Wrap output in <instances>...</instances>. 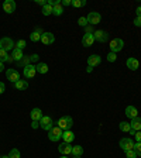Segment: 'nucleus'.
Masks as SVG:
<instances>
[{
    "label": "nucleus",
    "mask_w": 141,
    "mask_h": 158,
    "mask_svg": "<svg viewBox=\"0 0 141 158\" xmlns=\"http://www.w3.org/2000/svg\"><path fill=\"white\" fill-rule=\"evenodd\" d=\"M56 124H58L59 128H62L64 131H65V130H69V128L73 126V120H72L71 116H64V117L59 118Z\"/></svg>",
    "instance_id": "obj_1"
},
{
    "label": "nucleus",
    "mask_w": 141,
    "mask_h": 158,
    "mask_svg": "<svg viewBox=\"0 0 141 158\" xmlns=\"http://www.w3.org/2000/svg\"><path fill=\"white\" fill-rule=\"evenodd\" d=\"M62 133H64L62 128H59L58 126H54L48 131V138L51 141H59V138H62Z\"/></svg>",
    "instance_id": "obj_2"
},
{
    "label": "nucleus",
    "mask_w": 141,
    "mask_h": 158,
    "mask_svg": "<svg viewBox=\"0 0 141 158\" xmlns=\"http://www.w3.org/2000/svg\"><path fill=\"white\" fill-rule=\"evenodd\" d=\"M110 52H114V54H117L118 51H122L123 49V47H124V41H123L122 38H114V40H112L110 41Z\"/></svg>",
    "instance_id": "obj_3"
},
{
    "label": "nucleus",
    "mask_w": 141,
    "mask_h": 158,
    "mask_svg": "<svg viewBox=\"0 0 141 158\" xmlns=\"http://www.w3.org/2000/svg\"><path fill=\"white\" fill-rule=\"evenodd\" d=\"M0 48L4 49V51H10V49L16 48V44L13 43V40L9 38V37H3L0 38Z\"/></svg>",
    "instance_id": "obj_4"
},
{
    "label": "nucleus",
    "mask_w": 141,
    "mask_h": 158,
    "mask_svg": "<svg viewBox=\"0 0 141 158\" xmlns=\"http://www.w3.org/2000/svg\"><path fill=\"white\" fill-rule=\"evenodd\" d=\"M86 19H88V23L90 24V26H96V24L100 23V20H102V14L97 13V11H90V13L86 16Z\"/></svg>",
    "instance_id": "obj_5"
},
{
    "label": "nucleus",
    "mask_w": 141,
    "mask_h": 158,
    "mask_svg": "<svg viewBox=\"0 0 141 158\" xmlns=\"http://www.w3.org/2000/svg\"><path fill=\"white\" fill-rule=\"evenodd\" d=\"M39 126H41V128H43V130H45V131H49V130L54 127L52 118L49 117V116H43V118L39 120Z\"/></svg>",
    "instance_id": "obj_6"
},
{
    "label": "nucleus",
    "mask_w": 141,
    "mask_h": 158,
    "mask_svg": "<svg viewBox=\"0 0 141 158\" xmlns=\"http://www.w3.org/2000/svg\"><path fill=\"white\" fill-rule=\"evenodd\" d=\"M118 145H120V148H122L123 151H128V150H133V148H134V141H133L131 138L124 137L120 140Z\"/></svg>",
    "instance_id": "obj_7"
},
{
    "label": "nucleus",
    "mask_w": 141,
    "mask_h": 158,
    "mask_svg": "<svg viewBox=\"0 0 141 158\" xmlns=\"http://www.w3.org/2000/svg\"><path fill=\"white\" fill-rule=\"evenodd\" d=\"M93 37H95V41H99V43H106L109 40V34L105 30H96L93 33Z\"/></svg>",
    "instance_id": "obj_8"
},
{
    "label": "nucleus",
    "mask_w": 141,
    "mask_h": 158,
    "mask_svg": "<svg viewBox=\"0 0 141 158\" xmlns=\"http://www.w3.org/2000/svg\"><path fill=\"white\" fill-rule=\"evenodd\" d=\"M6 78L9 79L10 82L16 83V82H19V81H20V73L17 72L16 69L10 68V69H7V71H6Z\"/></svg>",
    "instance_id": "obj_9"
},
{
    "label": "nucleus",
    "mask_w": 141,
    "mask_h": 158,
    "mask_svg": "<svg viewBox=\"0 0 141 158\" xmlns=\"http://www.w3.org/2000/svg\"><path fill=\"white\" fill-rule=\"evenodd\" d=\"M55 41V37H54L52 33H49V31H45V33L41 34V43L44 45H51V44Z\"/></svg>",
    "instance_id": "obj_10"
},
{
    "label": "nucleus",
    "mask_w": 141,
    "mask_h": 158,
    "mask_svg": "<svg viewBox=\"0 0 141 158\" xmlns=\"http://www.w3.org/2000/svg\"><path fill=\"white\" fill-rule=\"evenodd\" d=\"M16 7H17V4H16V2H13V0H6L3 3V10L7 14L14 13V11H16Z\"/></svg>",
    "instance_id": "obj_11"
},
{
    "label": "nucleus",
    "mask_w": 141,
    "mask_h": 158,
    "mask_svg": "<svg viewBox=\"0 0 141 158\" xmlns=\"http://www.w3.org/2000/svg\"><path fill=\"white\" fill-rule=\"evenodd\" d=\"M58 151L59 154H62V155H68L72 152V145H71V143H61L58 147Z\"/></svg>",
    "instance_id": "obj_12"
},
{
    "label": "nucleus",
    "mask_w": 141,
    "mask_h": 158,
    "mask_svg": "<svg viewBox=\"0 0 141 158\" xmlns=\"http://www.w3.org/2000/svg\"><path fill=\"white\" fill-rule=\"evenodd\" d=\"M23 73H24V76L26 78H34L35 76V73H37V71H35V65H27V66H24V69H23Z\"/></svg>",
    "instance_id": "obj_13"
},
{
    "label": "nucleus",
    "mask_w": 141,
    "mask_h": 158,
    "mask_svg": "<svg viewBox=\"0 0 141 158\" xmlns=\"http://www.w3.org/2000/svg\"><path fill=\"white\" fill-rule=\"evenodd\" d=\"M100 62H102V58H100L97 54H92V55L88 58V65L90 66V68H93V66H97Z\"/></svg>",
    "instance_id": "obj_14"
},
{
    "label": "nucleus",
    "mask_w": 141,
    "mask_h": 158,
    "mask_svg": "<svg viewBox=\"0 0 141 158\" xmlns=\"http://www.w3.org/2000/svg\"><path fill=\"white\" fill-rule=\"evenodd\" d=\"M30 116H31V118H33V122H39L41 118H43V112H41V109L38 107H34L33 110H31V113H30Z\"/></svg>",
    "instance_id": "obj_15"
},
{
    "label": "nucleus",
    "mask_w": 141,
    "mask_h": 158,
    "mask_svg": "<svg viewBox=\"0 0 141 158\" xmlns=\"http://www.w3.org/2000/svg\"><path fill=\"white\" fill-rule=\"evenodd\" d=\"M93 43H95L93 34H85V35L82 37V45L83 47H90V45H93Z\"/></svg>",
    "instance_id": "obj_16"
},
{
    "label": "nucleus",
    "mask_w": 141,
    "mask_h": 158,
    "mask_svg": "<svg viewBox=\"0 0 141 158\" xmlns=\"http://www.w3.org/2000/svg\"><path fill=\"white\" fill-rule=\"evenodd\" d=\"M126 116L133 120V118L138 117V110L134 107V106H127V107H126Z\"/></svg>",
    "instance_id": "obj_17"
},
{
    "label": "nucleus",
    "mask_w": 141,
    "mask_h": 158,
    "mask_svg": "<svg viewBox=\"0 0 141 158\" xmlns=\"http://www.w3.org/2000/svg\"><path fill=\"white\" fill-rule=\"evenodd\" d=\"M138 66H140V62H138L137 58L131 56V58L127 59V68H128V69H131V71H135V69H138Z\"/></svg>",
    "instance_id": "obj_18"
},
{
    "label": "nucleus",
    "mask_w": 141,
    "mask_h": 158,
    "mask_svg": "<svg viewBox=\"0 0 141 158\" xmlns=\"http://www.w3.org/2000/svg\"><path fill=\"white\" fill-rule=\"evenodd\" d=\"M62 13H64V7H62V4H61V2H59V0H56L55 4H54L52 14H54V16H62Z\"/></svg>",
    "instance_id": "obj_19"
},
{
    "label": "nucleus",
    "mask_w": 141,
    "mask_h": 158,
    "mask_svg": "<svg viewBox=\"0 0 141 158\" xmlns=\"http://www.w3.org/2000/svg\"><path fill=\"white\" fill-rule=\"evenodd\" d=\"M14 59L11 58V56L7 54V51H4V49L0 48V62H13Z\"/></svg>",
    "instance_id": "obj_20"
},
{
    "label": "nucleus",
    "mask_w": 141,
    "mask_h": 158,
    "mask_svg": "<svg viewBox=\"0 0 141 158\" xmlns=\"http://www.w3.org/2000/svg\"><path fill=\"white\" fill-rule=\"evenodd\" d=\"M62 138L65 143H72L73 140H75V134H73L71 130H65V131L62 133Z\"/></svg>",
    "instance_id": "obj_21"
},
{
    "label": "nucleus",
    "mask_w": 141,
    "mask_h": 158,
    "mask_svg": "<svg viewBox=\"0 0 141 158\" xmlns=\"http://www.w3.org/2000/svg\"><path fill=\"white\" fill-rule=\"evenodd\" d=\"M14 88H16L17 90H26V89L28 88V82H27L26 79H20L19 82L14 83Z\"/></svg>",
    "instance_id": "obj_22"
},
{
    "label": "nucleus",
    "mask_w": 141,
    "mask_h": 158,
    "mask_svg": "<svg viewBox=\"0 0 141 158\" xmlns=\"http://www.w3.org/2000/svg\"><path fill=\"white\" fill-rule=\"evenodd\" d=\"M130 124H131L133 130H135V131H141V117L133 118L131 122H130Z\"/></svg>",
    "instance_id": "obj_23"
},
{
    "label": "nucleus",
    "mask_w": 141,
    "mask_h": 158,
    "mask_svg": "<svg viewBox=\"0 0 141 158\" xmlns=\"http://www.w3.org/2000/svg\"><path fill=\"white\" fill-rule=\"evenodd\" d=\"M23 51L21 49H19V48H14L13 49V54H11V58L16 61V62H19V61H21L23 59Z\"/></svg>",
    "instance_id": "obj_24"
},
{
    "label": "nucleus",
    "mask_w": 141,
    "mask_h": 158,
    "mask_svg": "<svg viewBox=\"0 0 141 158\" xmlns=\"http://www.w3.org/2000/svg\"><path fill=\"white\" fill-rule=\"evenodd\" d=\"M30 40H31L33 43H38V41H41V30L37 28L34 33L30 34Z\"/></svg>",
    "instance_id": "obj_25"
},
{
    "label": "nucleus",
    "mask_w": 141,
    "mask_h": 158,
    "mask_svg": "<svg viewBox=\"0 0 141 158\" xmlns=\"http://www.w3.org/2000/svg\"><path fill=\"white\" fill-rule=\"evenodd\" d=\"M35 71L38 73H47L48 72V65H47V64H44V62H39V64H37L35 65Z\"/></svg>",
    "instance_id": "obj_26"
},
{
    "label": "nucleus",
    "mask_w": 141,
    "mask_h": 158,
    "mask_svg": "<svg viewBox=\"0 0 141 158\" xmlns=\"http://www.w3.org/2000/svg\"><path fill=\"white\" fill-rule=\"evenodd\" d=\"M71 154H72L73 157H82L83 148L81 147V145H75V147H72V152H71Z\"/></svg>",
    "instance_id": "obj_27"
},
{
    "label": "nucleus",
    "mask_w": 141,
    "mask_h": 158,
    "mask_svg": "<svg viewBox=\"0 0 141 158\" xmlns=\"http://www.w3.org/2000/svg\"><path fill=\"white\" fill-rule=\"evenodd\" d=\"M118 128H120L123 133H128L130 130H131V124L127 123V122H122L120 124H118Z\"/></svg>",
    "instance_id": "obj_28"
},
{
    "label": "nucleus",
    "mask_w": 141,
    "mask_h": 158,
    "mask_svg": "<svg viewBox=\"0 0 141 158\" xmlns=\"http://www.w3.org/2000/svg\"><path fill=\"white\" fill-rule=\"evenodd\" d=\"M52 10H54V6L47 3L45 6H43V14L44 16H51V14H52Z\"/></svg>",
    "instance_id": "obj_29"
},
{
    "label": "nucleus",
    "mask_w": 141,
    "mask_h": 158,
    "mask_svg": "<svg viewBox=\"0 0 141 158\" xmlns=\"http://www.w3.org/2000/svg\"><path fill=\"white\" fill-rule=\"evenodd\" d=\"M17 65L19 66H27V65H31V59H30V56H23V59L21 61H19L17 62Z\"/></svg>",
    "instance_id": "obj_30"
},
{
    "label": "nucleus",
    "mask_w": 141,
    "mask_h": 158,
    "mask_svg": "<svg viewBox=\"0 0 141 158\" xmlns=\"http://www.w3.org/2000/svg\"><path fill=\"white\" fill-rule=\"evenodd\" d=\"M21 155H20V151L17 150V148H13V150H10L9 152V158H20Z\"/></svg>",
    "instance_id": "obj_31"
},
{
    "label": "nucleus",
    "mask_w": 141,
    "mask_h": 158,
    "mask_svg": "<svg viewBox=\"0 0 141 158\" xmlns=\"http://www.w3.org/2000/svg\"><path fill=\"white\" fill-rule=\"evenodd\" d=\"M86 4L85 0H72V6L73 7H83Z\"/></svg>",
    "instance_id": "obj_32"
},
{
    "label": "nucleus",
    "mask_w": 141,
    "mask_h": 158,
    "mask_svg": "<svg viewBox=\"0 0 141 158\" xmlns=\"http://www.w3.org/2000/svg\"><path fill=\"white\" fill-rule=\"evenodd\" d=\"M26 45H27V44H26V41H24V40H19V41L16 43V48L21 49V51L26 48Z\"/></svg>",
    "instance_id": "obj_33"
},
{
    "label": "nucleus",
    "mask_w": 141,
    "mask_h": 158,
    "mask_svg": "<svg viewBox=\"0 0 141 158\" xmlns=\"http://www.w3.org/2000/svg\"><path fill=\"white\" fill-rule=\"evenodd\" d=\"M78 24L81 27H86L88 26V19H86V17H79V20H78Z\"/></svg>",
    "instance_id": "obj_34"
},
{
    "label": "nucleus",
    "mask_w": 141,
    "mask_h": 158,
    "mask_svg": "<svg viewBox=\"0 0 141 158\" xmlns=\"http://www.w3.org/2000/svg\"><path fill=\"white\" fill-rule=\"evenodd\" d=\"M124 152H126V158H137L138 157L134 150H128V151H124Z\"/></svg>",
    "instance_id": "obj_35"
},
{
    "label": "nucleus",
    "mask_w": 141,
    "mask_h": 158,
    "mask_svg": "<svg viewBox=\"0 0 141 158\" xmlns=\"http://www.w3.org/2000/svg\"><path fill=\"white\" fill-rule=\"evenodd\" d=\"M135 151V154L138 155V157H141V143H134V148H133Z\"/></svg>",
    "instance_id": "obj_36"
},
{
    "label": "nucleus",
    "mask_w": 141,
    "mask_h": 158,
    "mask_svg": "<svg viewBox=\"0 0 141 158\" xmlns=\"http://www.w3.org/2000/svg\"><path fill=\"white\" fill-rule=\"evenodd\" d=\"M116 59H117V54H114V52H109L107 54V61L109 62H114Z\"/></svg>",
    "instance_id": "obj_37"
},
{
    "label": "nucleus",
    "mask_w": 141,
    "mask_h": 158,
    "mask_svg": "<svg viewBox=\"0 0 141 158\" xmlns=\"http://www.w3.org/2000/svg\"><path fill=\"white\" fill-rule=\"evenodd\" d=\"M30 59H31V62H37L39 59V55L38 54H33V55H30Z\"/></svg>",
    "instance_id": "obj_38"
},
{
    "label": "nucleus",
    "mask_w": 141,
    "mask_h": 158,
    "mask_svg": "<svg viewBox=\"0 0 141 158\" xmlns=\"http://www.w3.org/2000/svg\"><path fill=\"white\" fill-rule=\"evenodd\" d=\"M61 4H62V7L64 6H72V0H62Z\"/></svg>",
    "instance_id": "obj_39"
},
{
    "label": "nucleus",
    "mask_w": 141,
    "mask_h": 158,
    "mask_svg": "<svg viewBox=\"0 0 141 158\" xmlns=\"http://www.w3.org/2000/svg\"><path fill=\"white\" fill-rule=\"evenodd\" d=\"M134 137H135V141H137V143H141V131H135Z\"/></svg>",
    "instance_id": "obj_40"
},
{
    "label": "nucleus",
    "mask_w": 141,
    "mask_h": 158,
    "mask_svg": "<svg viewBox=\"0 0 141 158\" xmlns=\"http://www.w3.org/2000/svg\"><path fill=\"white\" fill-rule=\"evenodd\" d=\"M134 26L141 27V17H135V20H134Z\"/></svg>",
    "instance_id": "obj_41"
},
{
    "label": "nucleus",
    "mask_w": 141,
    "mask_h": 158,
    "mask_svg": "<svg viewBox=\"0 0 141 158\" xmlns=\"http://www.w3.org/2000/svg\"><path fill=\"white\" fill-rule=\"evenodd\" d=\"M4 90H6V86H4V83H3V82H0V95H2V93H3Z\"/></svg>",
    "instance_id": "obj_42"
},
{
    "label": "nucleus",
    "mask_w": 141,
    "mask_h": 158,
    "mask_svg": "<svg viewBox=\"0 0 141 158\" xmlns=\"http://www.w3.org/2000/svg\"><path fill=\"white\" fill-rule=\"evenodd\" d=\"M35 3L37 4H41V6H45L47 2H45V0H35Z\"/></svg>",
    "instance_id": "obj_43"
},
{
    "label": "nucleus",
    "mask_w": 141,
    "mask_h": 158,
    "mask_svg": "<svg viewBox=\"0 0 141 158\" xmlns=\"http://www.w3.org/2000/svg\"><path fill=\"white\" fill-rule=\"evenodd\" d=\"M135 13H137V17H141V6H138V7H137Z\"/></svg>",
    "instance_id": "obj_44"
},
{
    "label": "nucleus",
    "mask_w": 141,
    "mask_h": 158,
    "mask_svg": "<svg viewBox=\"0 0 141 158\" xmlns=\"http://www.w3.org/2000/svg\"><path fill=\"white\" fill-rule=\"evenodd\" d=\"M39 126V122H33V124H31V127L33 128H37Z\"/></svg>",
    "instance_id": "obj_45"
},
{
    "label": "nucleus",
    "mask_w": 141,
    "mask_h": 158,
    "mask_svg": "<svg viewBox=\"0 0 141 158\" xmlns=\"http://www.w3.org/2000/svg\"><path fill=\"white\" fill-rule=\"evenodd\" d=\"M3 69H4V65H3V62H0V72H3Z\"/></svg>",
    "instance_id": "obj_46"
},
{
    "label": "nucleus",
    "mask_w": 141,
    "mask_h": 158,
    "mask_svg": "<svg viewBox=\"0 0 141 158\" xmlns=\"http://www.w3.org/2000/svg\"><path fill=\"white\" fill-rule=\"evenodd\" d=\"M2 158H9V155H3V157H2Z\"/></svg>",
    "instance_id": "obj_47"
},
{
    "label": "nucleus",
    "mask_w": 141,
    "mask_h": 158,
    "mask_svg": "<svg viewBox=\"0 0 141 158\" xmlns=\"http://www.w3.org/2000/svg\"><path fill=\"white\" fill-rule=\"evenodd\" d=\"M61 158H68V157H66V155H62V157H61Z\"/></svg>",
    "instance_id": "obj_48"
},
{
    "label": "nucleus",
    "mask_w": 141,
    "mask_h": 158,
    "mask_svg": "<svg viewBox=\"0 0 141 158\" xmlns=\"http://www.w3.org/2000/svg\"><path fill=\"white\" fill-rule=\"evenodd\" d=\"M73 158H82V157H73Z\"/></svg>",
    "instance_id": "obj_49"
},
{
    "label": "nucleus",
    "mask_w": 141,
    "mask_h": 158,
    "mask_svg": "<svg viewBox=\"0 0 141 158\" xmlns=\"http://www.w3.org/2000/svg\"><path fill=\"white\" fill-rule=\"evenodd\" d=\"M0 158H2V155H0Z\"/></svg>",
    "instance_id": "obj_50"
}]
</instances>
